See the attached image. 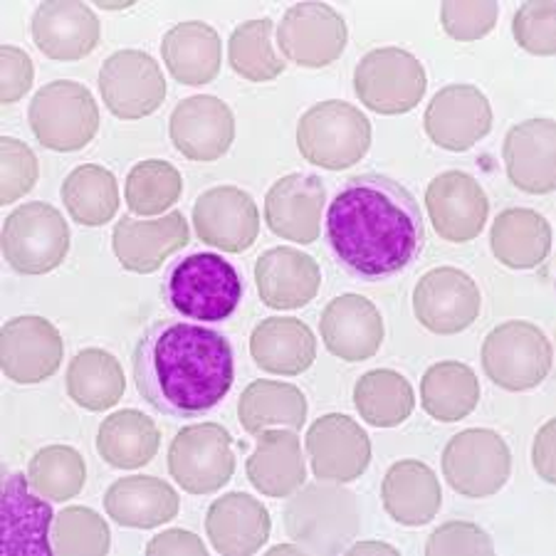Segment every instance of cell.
I'll use <instances>...</instances> for the list:
<instances>
[{
    "label": "cell",
    "instance_id": "cell-5",
    "mask_svg": "<svg viewBox=\"0 0 556 556\" xmlns=\"http://www.w3.org/2000/svg\"><path fill=\"white\" fill-rule=\"evenodd\" d=\"M371 147V122L358 106L327 100L300 116L298 149L309 164L344 172L358 164Z\"/></svg>",
    "mask_w": 556,
    "mask_h": 556
},
{
    "label": "cell",
    "instance_id": "cell-45",
    "mask_svg": "<svg viewBox=\"0 0 556 556\" xmlns=\"http://www.w3.org/2000/svg\"><path fill=\"white\" fill-rule=\"evenodd\" d=\"M513 35L517 45L529 55H556V5L552 0L525 3L513 17Z\"/></svg>",
    "mask_w": 556,
    "mask_h": 556
},
{
    "label": "cell",
    "instance_id": "cell-4",
    "mask_svg": "<svg viewBox=\"0 0 556 556\" xmlns=\"http://www.w3.org/2000/svg\"><path fill=\"white\" fill-rule=\"evenodd\" d=\"M164 298L184 319L223 321L240 307L243 280L220 255L193 253L166 270Z\"/></svg>",
    "mask_w": 556,
    "mask_h": 556
},
{
    "label": "cell",
    "instance_id": "cell-38",
    "mask_svg": "<svg viewBox=\"0 0 556 556\" xmlns=\"http://www.w3.org/2000/svg\"><path fill=\"white\" fill-rule=\"evenodd\" d=\"M420 403L438 424H457L480 403V381L468 364L438 362L420 381Z\"/></svg>",
    "mask_w": 556,
    "mask_h": 556
},
{
    "label": "cell",
    "instance_id": "cell-3",
    "mask_svg": "<svg viewBox=\"0 0 556 556\" xmlns=\"http://www.w3.org/2000/svg\"><path fill=\"white\" fill-rule=\"evenodd\" d=\"M285 529L307 554H342L358 536L362 509L342 482L319 480L292 492L285 505Z\"/></svg>",
    "mask_w": 556,
    "mask_h": 556
},
{
    "label": "cell",
    "instance_id": "cell-27",
    "mask_svg": "<svg viewBox=\"0 0 556 556\" xmlns=\"http://www.w3.org/2000/svg\"><path fill=\"white\" fill-rule=\"evenodd\" d=\"M273 519L267 507L248 492H228L213 502L205 515L211 546L226 556H250L270 540Z\"/></svg>",
    "mask_w": 556,
    "mask_h": 556
},
{
    "label": "cell",
    "instance_id": "cell-34",
    "mask_svg": "<svg viewBox=\"0 0 556 556\" xmlns=\"http://www.w3.org/2000/svg\"><path fill=\"white\" fill-rule=\"evenodd\" d=\"M490 250L509 270H532L552 250V226L532 208L502 211L490 230Z\"/></svg>",
    "mask_w": 556,
    "mask_h": 556
},
{
    "label": "cell",
    "instance_id": "cell-50",
    "mask_svg": "<svg viewBox=\"0 0 556 556\" xmlns=\"http://www.w3.org/2000/svg\"><path fill=\"white\" fill-rule=\"evenodd\" d=\"M147 554L149 556H164V554L205 556L208 549H205L201 536L188 532V529H166V532H161L147 544Z\"/></svg>",
    "mask_w": 556,
    "mask_h": 556
},
{
    "label": "cell",
    "instance_id": "cell-19",
    "mask_svg": "<svg viewBox=\"0 0 556 556\" xmlns=\"http://www.w3.org/2000/svg\"><path fill=\"white\" fill-rule=\"evenodd\" d=\"M168 137L178 154H184L188 161L211 164L226 156L236 141V116L218 97H188L172 112Z\"/></svg>",
    "mask_w": 556,
    "mask_h": 556
},
{
    "label": "cell",
    "instance_id": "cell-2",
    "mask_svg": "<svg viewBox=\"0 0 556 556\" xmlns=\"http://www.w3.org/2000/svg\"><path fill=\"white\" fill-rule=\"evenodd\" d=\"M139 396L168 418H199L228 396L236 354L226 334L195 321L161 319L131 356Z\"/></svg>",
    "mask_w": 556,
    "mask_h": 556
},
{
    "label": "cell",
    "instance_id": "cell-12",
    "mask_svg": "<svg viewBox=\"0 0 556 556\" xmlns=\"http://www.w3.org/2000/svg\"><path fill=\"white\" fill-rule=\"evenodd\" d=\"M100 92L116 119L137 122L164 104L166 77L149 52L119 50L100 70Z\"/></svg>",
    "mask_w": 556,
    "mask_h": 556
},
{
    "label": "cell",
    "instance_id": "cell-14",
    "mask_svg": "<svg viewBox=\"0 0 556 556\" xmlns=\"http://www.w3.org/2000/svg\"><path fill=\"white\" fill-rule=\"evenodd\" d=\"M349 30L344 17L327 3H298L287 8L277 45L285 58L300 67L319 70L344 55Z\"/></svg>",
    "mask_w": 556,
    "mask_h": 556
},
{
    "label": "cell",
    "instance_id": "cell-31",
    "mask_svg": "<svg viewBox=\"0 0 556 556\" xmlns=\"http://www.w3.org/2000/svg\"><path fill=\"white\" fill-rule=\"evenodd\" d=\"M104 509L116 525L131 529H154L178 515L181 500L166 480L154 475H131L110 485Z\"/></svg>",
    "mask_w": 556,
    "mask_h": 556
},
{
    "label": "cell",
    "instance_id": "cell-15",
    "mask_svg": "<svg viewBox=\"0 0 556 556\" xmlns=\"http://www.w3.org/2000/svg\"><path fill=\"white\" fill-rule=\"evenodd\" d=\"M65 342L58 327L38 314L13 317L0 331V369L5 379L21 386H33L55 376Z\"/></svg>",
    "mask_w": 556,
    "mask_h": 556
},
{
    "label": "cell",
    "instance_id": "cell-51",
    "mask_svg": "<svg viewBox=\"0 0 556 556\" xmlns=\"http://www.w3.org/2000/svg\"><path fill=\"white\" fill-rule=\"evenodd\" d=\"M554 463H556V457H554V420L549 418L540 430H536V438H534V445H532L534 470L544 482H549V485H554V482H556Z\"/></svg>",
    "mask_w": 556,
    "mask_h": 556
},
{
    "label": "cell",
    "instance_id": "cell-22",
    "mask_svg": "<svg viewBox=\"0 0 556 556\" xmlns=\"http://www.w3.org/2000/svg\"><path fill=\"white\" fill-rule=\"evenodd\" d=\"M191 240L188 220L181 211L161 215L159 220H141L137 215H122L114 226L112 248L124 270L137 275L156 273L168 255Z\"/></svg>",
    "mask_w": 556,
    "mask_h": 556
},
{
    "label": "cell",
    "instance_id": "cell-7",
    "mask_svg": "<svg viewBox=\"0 0 556 556\" xmlns=\"http://www.w3.org/2000/svg\"><path fill=\"white\" fill-rule=\"evenodd\" d=\"M554 349L544 331L525 319L502 321L482 344V369L505 391H532L552 371Z\"/></svg>",
    "mask_w": 556,
    "mask_h": 556
},
{
    "label": "cell",
    "instance_id": "cell-35",
    "mask_svg": "<svg viewBox=\"0 0 556 556\" xmlns=\"http://www.w3.org/2000/svg\"><path fill=\"white\" fill-rule=\"evenodd\" d=\"M161 445V430L154 418L141 410L124 408L102 420L97 433V453L112 468L137 470L154 460Z\"/></svg>",
    "mask_w": 556,
    "mask_h": 556
},
{
    "label": "cell",
    "instance_id": "cell-16",
    "mask_svg": "<svg viewBox=\"0 0 556 556\" xmlns=\"http://www.w3.org/2000/svg\"><path fill=\"white\" fill-rule=\"evenodd\" d=\"M193 226L201 243L223 253H245L260 236V211L253 195L238 186H215L193 203Z\"/></svg>",
    "mask_w": 556,
    "mask_h": 556
},
{
    "label": "cell",
    "instance_id": "cell-18",
    "mask_svg": "<svg viewBox=\"0 0 556 556\" xmlns=\"http://www.w3.org/2000/svg\"><path fill=\"white\" fill-rule=\"evenodd\" d=\"M424 127L428 139L445 151H468L492 131L488 94L475 85H447L430 100Z\"/></svg>",
    "mask_w": 556,
    "mask_h": 556
},
{
    "label": "cell",
    "instance_id": "cell-44",
    "mask_svg": "<svg viewBox=\"0 0 556 556\" xmlns=\"http://www.w3.org/2000/svg\"><path fill=\"white\" fill-rule=\"evenodd\" d=\"M112 532L94 509L65 507L52 522V552L60 556H104L110 554Z\"/></svg>",
    "mask_w": 556,
    "mask_h": 556
},
{
    "label": "cell",
    "instance_id": "cell-20",
    "mask_svg": "<svg viewBox=\"0 0 556 556\" xmlns=\"http://www.w3.org/2000/svg\"><path fill=\"white\" fill-rule=\"evenodd\" d=\"M307 453L319 480L354 482L371 463L369 433L344 414H327L307 430Z\"/></svg>",
    "mask_w": 556,
    "mask_h": 556
},
{
    "label": "cell",
    "instance_id": "cell-40",
    "mask_svg": "<svg viewBox=\"0 0 556 556\" xmlns=\"http://www.w3.org/2000/svg\"><path fill=\"white\" fill-rule=\"evenodd\" d=\"M354 406L369 426L396 428L414 414L416 393L403 374L393 369H374L356 381Z\"/></svg>",
    "mask_w": 556,
    "mask_h": 556
},
{
    "label": "cell",
    "instance_id": "cell-37",
    "mask_svg": "<svg viewBox=\"0 0 556 556\" xmlns=\"http://www.w3.org/2000/svg\"><path fill=\"white\" fill-rule=\"evenodd\" d=\"M238 418L250 435L267 428L300 430L307 420V399L294 383L260 379L240 393Z\"/></svg>",
    "mask_w": 556,
    "mask_h": 556
},
{
    "label": "cell",
    "instance_id": "cell-54",
    "mask_svg": "<svg viewBox=\"0 0 556 556\" xmlns=\"http://www.w3.org/2000/svg\"><path fill=\"white\" fill-rule=\"evenodd\" d=\"M134 3H124V5H119V3H100V8H104V11H119V8H131Z\"/></svg>",
    "mask_w": 556,
    "mask_h": 556
},
{
    "label": "cell",
    "instance_id": "cell-17",
    "mask_svg": "<svg viewBox=\"0 0 556 556\" xmlns=\"http://www.w3.org/2000/svg\"><path fill=\"white\" fill-rule=\"evenodd\" d=\"M426 208L438 236L447 243H470L488 223L490 201L480 181L465 172L438 174L426 188Z\"/></svg>",
    "mask_w": 556,
    "mask_h": 556
},
{
    "label": "cell",
    "instance_id": "cell-8",
    "mask_svg": "<svg viewBox=\"0 0 556 556\" xmlns=\"http://www.w3.org/2000/svg\"><path fill=\"white\" fill-rule=\"evenodd\" d=\"M70 226L55 205L33 201L3 223V257L21 275H48L65 263Z\"/></svg>",
    "mask_w": 556,
    "mask_h": 556
},
{
    "label": "cell",
    "instance_id": "cell-29",
    "mask_svg": "<svg viewBox=\"0 0 556 556\" xmlns=\"http://www.w3.org/2000/svg\"><path fill=\"white\" fill-rule=\"evenodd\" d=\"M245 475L260 495L265 497H290L307 480L300 435L292 428L263 430L257 435V445L245 463Z\"/></svg>",
    "mask_w": 556,
    "mask_h": 556
},
{
    "label": "cell",
    "instance_id": "cell-9",
    "mask_svg": "<svg viewBox=\"0 0 556 556\" xmlns=\"http://www.w3.org/2000/svg\"><path fill=\"white\" fill-rule=\"evenodd\" d=\"M426 67L401 48L366 52L354 70V92L366 110L393 116L416 110L426 97Z\"/></svg>",
    "mask_w": 556,
    "mask_h": 556
},
{
    "label": "cell",
    "instance_id": "cell-6",
    "mask_svg": "<svg viewBox=\"0 0 556 556\" xmlns=\"http://www.w3.org/2000/svg\"><path fill=\"white\" fill-rule=\"evenodd\" d=\"M30 129L45 149L50 151H79L100 131V106L85 85L72 79L38 89L28 110Z\"/></svg>",
    "mask_w": 556,
    "mask_h": 556
},
{
    "label": "cell",
    "instance_id": "cell-52",
    "mask_svg": "<svg viewBox=\"0 0 556 556\" xmlns=\"http://www.w3.org/2000/svg\"><path fill=\"white\" fill-rule=\"evenodd\" d=\"M346 554H352V556H362V554H391V556H399V549H396V546L383 544V542H358V544L349 546Z\"/></svg>",
    "mask_w": 556,
    "mask_h": 556
},
{
    "label": "cell",
    "instance_id": "cell-53",
    "mask_svg": "<svg viewBox=\"0 0 556 556\" xmlns=\"http://www.w3.org/2000/svg\"><path fill=\"white\" fill-rule=\"evenodd\" d=\"M270 556H277V554H307L302 549V546L294 542V544H277V546H273L270 552H267Z\"/></svg>",
    "mask_w": 556,
    "mask_h": 556
},
{
    "label": "cell",
    "instance_id": "cell-28",
    "mask_svg": "<svg viewBox=\"0 0 556 556\" xmlns=\"http://www.w3.org/2000/svg\"><path fill=\"white\" fill-rule=\"evenodd\" d=\"M30 480L23 472H11L3 485V552L42 554L52 552V522L55 515L38 492H30Z\"/></svg>",
    "mask_w": 556,
    "mask_h": 556
},
{
    "label": "cell",
    "instance_id": "cell-49",
    "mask_svg": "<svg viewBox=\"0 0 556 556\" xmlns=\"http://www.w3.org/2000/svg\"><path fill=\"white\" fill-rule=\"evenodd\" d=\"M33 60L15 45H3L0 50V102L15 104L30 92L33 87Z\"/></svg>",
    "mask_w": 556,
    "mask_h": 556
},
{
    "label": "cell",
    "instance_id": "cell-42",
    "mask_svg": "<svg viewBox=\"0 0 556 556\" xmlns=\"http://www.w3.org/2000/svg\"><path fill=\"white\" fill-rule=\"evenodd\" d=\"M30 488L50 502H67L83 492L87 463L72 445H48L33 455L28 465Z\"/></svg>",
    "mask_w": 556,
    "mask_h": 556
},
{
    "label": "cell",
    "instance_id": "cell-26",
    "mask_svg": "<svg viewBox=\"0 0 556 556\" xmlns=\"http://www.w3.org/2000/svg\"><path fill=\"white\" fill-rule=\"evenodd\" d=\"M255 287L270 309L307 307L321 287V267L298 248L265 250L255 263Z\"/></svg>",
    "mask_w": 556,
    "mask_h": 556
},
{
    "label": "cell",
    "instance_id": "cell-39",
    "mask_svg": "<svg viewBox=\"0 0 556 556\" xmlns=\"http://www.w3.org/2000/svg\"><path fill=\"white\" fill-rule=\"evenodd\" d=\"M60 193L70 218L85 228H102L119 211V184L104 166H77L62 181Z\"/></svg>",
    "mask_w": 556,
    "mask_h": 556
},
{
    "label": "cell",
    "instance_id": "cell-48",
    "mask_svg": "<svg viewBox=\"0 0 556 556\" xmlns=\"http://www.w3.org/2000/svg\"><path fill=\"white\" fill-rule=\"evenodd\" d=\"M428 556H453V554H475V556H490L495 554V544L485 529L475 522H445L428 536L426 544Z\"/></svg>",
    "mask_w": 556,
    "mask_h": 556
},
{
    "label": "cell",
    "instance_id": "cell-23",
    "mask_svg": "<svg viewBox=\"0 0 556 556\" xmlns=\"http://www.w3.org/2000/svg\"><path fill=\"white\" fill-rule=\"evenodd\" d=\"M321 342L329 354L346 364H358L379 354L383 344V317L379 307L364 294H339L319 317Z\"/></svg>",
    "mask_w": 556,
    "mask_h": 556
},
{
    "label": "cell",
    "instance_id": "cell-36",
    "mask_svg": "<svg viewBox=\"0 0 556 556\" xmlns=\"http://www.w3.org/2000/svg\"><path fill=\"white\" fill-rule=\"evenodd\" d=\"M127 391V376L114 354L89 346L67 366V396L85 410H110Z\"/></svg>",
    "mask_w": 556,
    "mask_h": 556
},
{
    "label": "cell",
    "instance_id": "cell-30",
    "mask_svg": "<svg viewBox=\"0 0 556 556\" xmlns=\"http://www.w3.org/2000/svg\"><path fill=\"white\" fill-rule=\"evenodd\" d=\"M381 502L386 515L403 527H424L441 513L443 490L438 475L426 463H393L381 482Z\"/></svg>",
    "mask_w": 556,
    "mask_h": 556
},
{
    "label": "cell",
    "instance_id": "cell-25",
    "mask_svg": "<svg viewBox=\"0 0 556 556\" xmlns=\"http://www.w3.org/2000/svg\"><path fill=\"white\" fill-rule=\"evenodd\" d=\"M502 159L509 181L519 191L546 195L556 188V122L549 116L527 119L507 131Z\"/></svg>",
    "mask_w": 556,
    "mask_h": 556
},
{
    "label": "cell",
    "instance_id": "cell-21",
    "mask_svg": "<svg viewBox=\"0 0 556 556\" xmlns=\"http://www.w3.org/2000/svg\"><path fill=\"white\" fill-rule=\"evenodd\" d=\"M327 186L314 174H290L270 186L265 195V223L277 238L298 245L319 240Z\"/></svg>",
    "mask_w": 556,
    "mask_h": 556
},
{
    "label": "cell",
    "instance_id": "cell-46",
    "mask_svg": "<svg viewBox=\"0 0 556 556\" xmlns=\"http://www.w3.org/2000/svg\"><path fill=\"white\" fill-rule=\"evenodd\" d=\"M0 168H3V181H0V201L3 205H11L21 201L23 195H28L35 184H38L40 166L38 156L33 154L28 143L21 139L3 137L0 141Z\"/></svg>",
    "mask_w": 556,
    "mask_h": 556
},
{
    "label": "cell",
    "instance_id": "cell-47",
    "mask_svg": "<svg viewBox=\"0 0 556 556\" xmlns=\"http://www.w3.org/2000/svg\"><path fill=\"white\" fill-rule=\"evenodd\" d=\"M500 5L492 0H447L441 5L443 30L457 42H475L485 38L497 25Z\"/></svg>",
    "mask_w": 556,
    "mask_h": 556
},
{
    "label": "cell",
    "instance_id": "cell-41",
    "mask_svg": "<svg viewBox=\"0 0 556 556\" xmlns=\"http://www.w3.org/2000/svg\"><path fill=\"white\" fill-rule=\"evenodd\" d=\"M228 62L232 72L248 83H273L275 77L282 75L287 62L275 52L270 17L240 23L230 33Z\"/></svg>",
    "mask_w": 556,
    "mask_h": 556
},
{
    "label": "cell",
    "instance_id": "cell-43",
    "mask_svg": "<svg viewBox=\"0 0 556 556\" xmlns=\"http://www.w3.org/2000/svg\"><path fill=\"white\" fill-rule=\"evenodd\" d=\"M184 193V176L174 164L161 159L139 161L127 176L124 199L131 215H159L172 208Z\"/></svg>",
    "mask_w": 556,
    "mask_h": 556
},
{
    "label": "cell",
    "instance_id": "cell-24",
    "mask_svg": "<svg viewBox=\"0 0 556 556\" xmlns=\"http://www.w3.org/2000/svg\"><path fill=\"white\" fill-rule=\"evenodd\" d=\"M33 40L45 58L75 62L94 52L102 38V23L87 3L50 0L33 13Z\"/></svg>",
    "mask_w": 556,
    "mask_h": 556
},
{
    "label": "cell",
    "instance_id": "cell-33",
    "mask_svg": "<svg viewBox=\"0 0 556 556\" xmlns=\"http://www.w3.org/2000/svg\"><path fill=\"white\" fill-rule=\"evenodd\" d=\"M161 58L176 83L201 87L218 77L223 65V42L208 23L186 21L174 25L161 40Z\"/></svg>",
    "mask_w": 556,
    "mask_h": 556
},
{
    "label": "cell",
    "instance_id": "cell-13",
    "mask_svg": "<svg viewBox=\"0 0 556 556\" xmlns=\"http://www.w3.org/2000/svg\"><path fill=\"white\" fill-rule=\"evenodd\" d=\"M480 309L482 294L478 282L451 265L426 273L414 290L416 319L433 334H460L475 325Z\"/></svg>",
    "mask_w": 556,
    "mask_h": 556
},
{
    "label": "cell",
    "instance_id": "cell-11",
    "mask_svg": "<svg viewBox=\"0 0 556 556\" xmlns=\"http://www.w3.org/2000/svg\"><path fill=\"white\" fill-rule=\"evenodd\" d=\"M168 472L188 495H213L236 475L232 435L220 424H193L168 447Z\"/></svg>",
    "mask_w": 556,
    "mask_h": 556
},
{
    "label": "cell",
    "instance_id": "cell-32",
    "mask_svg": "<svg viewBox=\"0 0 556 556\" xmlns=\"http://www.w3.org/2000/svg\"><path fill=\"white\" fill-rule=\"evenodd\" d=\"M250 356L267 374L300 376L317 358V339L298 317H267L250 334Z\"/></svg>",
    "mask_w": 556,
    "mask_h": 556
},
{
    "label": "cell",
    "instance_id": "cell-1",
    "mask_svg": "<svg viewBox=\"0 0 556 556\" xmlns=\"http://www.w3.org/2000/svg\"><path fill=\"white\" fill-rule=\"evenodd\" d=\"M327 243L337 265L358 280H389L426 248L416 195L383 174L346 178L327 211Z\"/></svg>",
    "mask_w": 556,
    "mask_h": 556
},
{
    "label": "cell",
    "instance_id": "cell-10",
    "mask_svg": "<svg viewBox=\"0 0 556 556\" xmlns=\"http://www.w3.org/2000/svg\"><path fill=\"white\" fill-rule=\"evenodd\" d=\"M513 475V453L497 430L468 428L443 451V478L457 495L485 500L497 495Z\"/></svg>",
    "mask_w": 556,
    "mask_h": 556
}]
</instances>
